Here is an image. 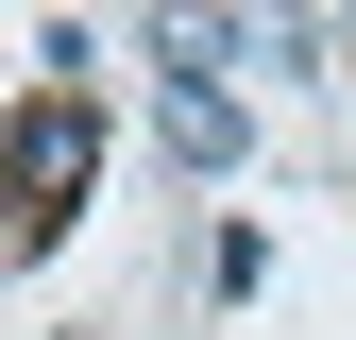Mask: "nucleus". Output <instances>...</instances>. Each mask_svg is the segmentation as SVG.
Wrapping results in <instances>:
<instances>
[{
    "label": "nucleus",
    "instance_id": "nucleus-1",
    "mask_svg": "<svg viewBox=\"0 0 356 340\" xmlns=\"http://www.w3.org/2000/svg\"><path fill=\"white\" fill-rule=\"evenodd\" d=\"M85 170H102V119H85V102H68V85H51V102H34V119H17V187H34V204H68V187H85Z\"/></svg>",
    "mask_w": 356,
    "mask_h": 340
},
{
    "label": "nucleus",
    "instance_id": "nucleus-2",
    "mask_svg": "<svg viewBox=\"0 0 356 340\" xmlns=\"http://www.w3.org/2000/svg\"><path fill=\"white\" fill-rule=\"evenodd\" d=\"M170 137H187V170H220V153H238V102L204 85V52H187V34H170Z\"/></svg>",
    "mask_w": 356,
    "mask_h": 340
},
{
    "label": "nucleus",
    "instance_id": "nucleus-3",
    "mask_svg": "<svg viewBox=\"0 0 356 340\" xmlns=\"http://www.w3.org/2000/svg\"><path fill=\"white\" fill-rule=\"evenodd\" d=\"M34 238H51V204H34V187H17V170H0V272H17V255H34Z\"/></svg>",
    "mask_w": 356,
    "mask_h": 340
}]
</instances>
